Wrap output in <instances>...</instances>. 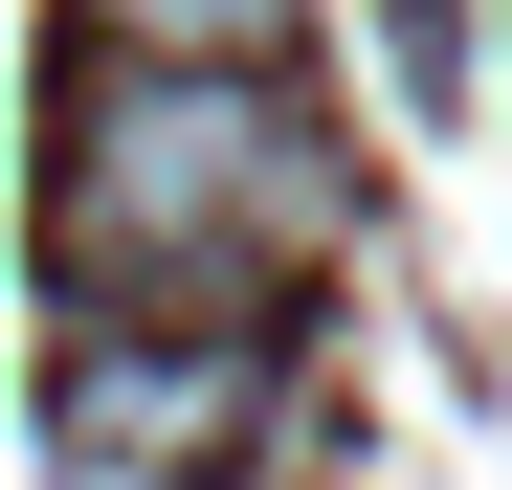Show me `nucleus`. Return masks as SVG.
Listing matches in <instances>:
<instances>
[{"instance_id": "nucleus-1", "label": "nucleus", "mask_w": 512, "mask_h": 490, "mask_svg": "<svg viewBox=\"0 0 512 490\" xmlns=\"http://www.w3.org/2000/svg\"><path fill=\"white\" fill-rule=\"evenodd\" d=\"M334 134L290 112V67H179V45H67L45 112V290H134V312H268L334 268Z\"/></svg>"}, {"instance_id": "nucleus-2", "label": "nucleus", "mask_w": 512, "mask_h": 490, "mask_svg": "<svg viewBox=\"0 0 512 490\" xmlns=\"http://www.w3.org/2000/svg\"><path fill=\"white\" fill-rule=\"evenodd\" d=\"M67 45H179V67H290V0H67Z\"/></svg>"}]
</instances>
